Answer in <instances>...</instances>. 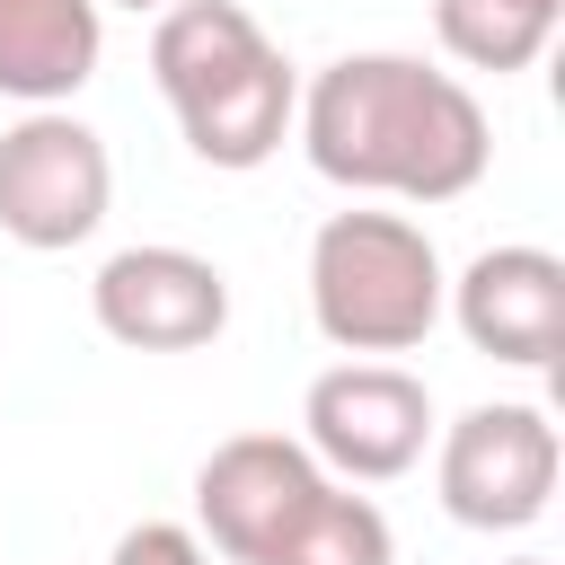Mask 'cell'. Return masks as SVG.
Here are the masks:
<instances>
[{
	"instance_id": "1",
	"label": "cell",
	"mask_w": 565,
	"mask_h": 565,
	"mask_svg": "<svg viewBox=\"0 0 565 565\" xmlns=\"http://www.w3.org/2000/svg\"><path fill=\"white\" fill-rule=\"evenodd\" d=\"M309 168L344 194H397V203H459L486 159V106L468 79L415 62V53H344L300 88L291 115Z\"/></svg>"
},
{
	"instance_id": "2",
	"label": "cell",
	"mask_w": 565,
	"mask_h": 565,
	"mask_svg": "<svg viewBox=\"0 0 565 565\" xmlns=\"http://www.w3.org/2000/svg\"><path fill=\"white\" fill-rule=\"evenodd\" d=\"M441 291V247L406 212H327L309 238V318L335 353H415Z\"/></svg>"
},
{
	"instance_id": "3",
	"label": "cell",
	"mask_w": 565,
	"mask_h": 565,
	"mask_svg": "<svg viewBox=\"0 0 565 565\" xmlns=\"http://www.w3.org/2000/svg\"><path fill=\"white\" fill-rule=\"evenodd\" d=\"M115 203V159L71 106H26L0 132V230L35 256L79 247Z\"/></svg>"
},
{
	"instance_id": "4",
	"label": "cell",
	"mask_w": 565,
	"mask_h": 565,
	"mask_svg": "<svg viewBox=\"0 0 565 565\" xmlns=\"http://www.w3.org/2000/svg\"><path fill=\"white\" fill-rule=\"evenodd\" d=\"M300 441H309V459H318L327 477H344V486H388V477H406V468L424 459V441H433V388H424L415 371L380 362V353L335 362V371H318L309 397H300Z\"/></svg>"
},
{
	"instance_id": "5",
	"label": "cell",
	"mask_w": 565,
	"mask_h": 565,
	"mask_svg": "<svg viewBox=\"0 0 565 565\" xmlns=\"http://www.w3.org/2000/svg\"><path fill=\"white\" fill-rule=\"evenodd\" d=\"M433 486H441V512L459 530H530L547 512V494H556V424L539 406H521V397L468 406L441 433Z\"/></svg>"
},
{
	"instance_id": "6",
	"label": "cell",
	"mask_w": 565,
	"mask_h": 565,
	"mask_svg": "<svg viewBox=\"0 0 565 565\" xmlns=\"http://www.w3.org/2000/svg\"><path fill=\"white\" fill-rule=\"evenodd\" d=\"M88 309L132 353H194L230 327V274L194 247H115L88 282Z\"/></svg>"
},
{
	"instance_id": "7",
	"label": "cell",
	"mask_w": 565,
	"mask_h": 565,
	"mask_svg": "<svg viewBox=\"0 0 565 565\" xmlns=\"http://www.w3.org/2000/svg\"><path fill=\"white\" fill-rule=\"evenodd\" d=\"M327 486V468L309 459V441L291 433H230L212 441V459L194 468V521L230 565H256L274 547V530Z\"/></svg>"
},
{
	"instance_id": "8",
	"label": "cell",
	"mask_w": 565,
	"mask_h": 565,
	"mask_svg": "<svg viewBox=\"0 0 565 565\" xmlns=\"http://www.w3.org/2000/svg\"><path fill=\"white\" fill-rule=\"evenodd\" d=\"M441 300L486 362L547 371L565 353V265L547 247H486V256H468V274Z\"/></svg>"
},
{
	"instance_id": "9",
	"label": "cell",
	"mask_w": 565,
	"mask_h": 565,
	"mask_svg": "<svg viewBox=\"0 0 565 565\" xmlns=\"http://www.w3.org/2000/svg\"><path fill=\"white\" fill-rule=\"evenodd\" d=\"M291 115H300V79H291V62L265 44L256 62H238L230 79H212L194 106H177V132H185V150H194L203 168L247 177V168H265V159L291 141Z\"/></svg>"
},
{
	"instance_id": "10",
	"label": "cell",
	"mask_w": 565,
	"mask_h": 565,
	"mask_svg": "<svg viewBox=\"0 0 565 565\" xmlns=\"http://www.w3.org/2000/svg\"><path fill=\"white\" fill-rule=\"evenodd\" d=\"M106 0H0V97L71 106L97 79Z\"/></svg>"
},
{
	"instance_id": "11",
	"label": "cell",
	"mask_w": 565,
	"mask_h": 565,
	"mask_svg": "<svg viewBox=\"0 0 565 565\" xmlns=\"http://www.w3.org/2000/svg\"><path fill=\"white\" fill-rule=\"evenodd\" d=\"M256 53H265V26L238 0H168L150 26V79L168 106H194L212 79H230Z\"/></svg>"
},
{
	"instance_id": "12",
	"label": "cell",
	"mask_w": 565,
	"mask_h": 565,
	"mask_svg": "<svg viewBox=\"0 0 565 565\" xmlns=\"http://www.w3.org/2000/svg\"><path fill=\"white\" fill-rule=\"evenodd\" d=\"M256 565H397V539H388V512L371 494H344L335 477L274 530V547Z\"/></svg>"
},
{
	"instance_id": "13",
	"label": "cell",
	"mask_w": 565,
	"mask_h": 565,
	"mask_svg": "<svg viewBox=\"0 0 565 565\" xmlns=\"http://www.w3.org/2000/svg\"><path fill=\"white\" fill-rule=\"evenodd\" d=\"M556 9H565V0H433V35H441L450 62L503 79V71H530V62L547 53Z\"/></svg>"
},
{
	"instance_id": "14",
	"label": "cell",
	"mask_w": 565,
	"mask_h": 565,
	"mask_svg": "<svg viewBox=\"0 0 565 565\" xmlns=\"http://www.w3.org/2000/svg\"><path fill=\"white\" fill-rule=\"evenodd\" d=\"M106 565H212V547H203L185 521H132Z\"/></svg>"
},
{
	"instance_id": "15",
	"label": "cell",
	"mask_w": 565,
	"mask_h": 565,
	"mask_svg": "<svg viewBox=\"0 0 565 565\" xmlns=\"http://www.w3.org/2000/svg\"><path fill=\"white\" fill-rule=\"evenodd\" d=\"M106 9H150V18H159V9H168V0H106Z\"/></svg>"
},
{
	"instance_id": "16",
	"label": "cell",
	"mask_w": 565,
	"mask_h": 565,
	"mask_svg": "<svg viewBox=\"0 0 565 565\" xmlns=\"http://www.w3.org/2000/svg\"><path fill=\"white\" fill-rule=\"evenodd\" d=\"M512 565H547V556H512Z\"/></svg>"
}]
</instances>
